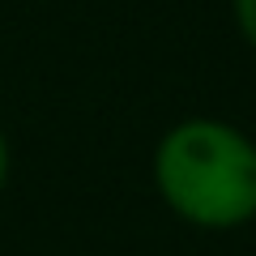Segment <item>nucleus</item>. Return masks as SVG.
<instances>
[{
    "mask_svg": "<svg viewBox=\"0 0 256 256\" xmlns=\"http://www.w3.org/2000/svg\"><path fill=\"white\" fill-rule=\"evenodd\" d=\"M150 180L171 218L192 230L256 222V137L222 116H184L154 141Z\"/></svg>",
    "mask_w": 256,
    "mask_h": 256,
    "instance_id": "1",
    "label": "nucleus"
},
{
    "mask_svg": "<svg viewBox=\"0 0 256 256\" xmlns=\"http://www.w3.org/2000/svg\"><path fill=\"white\" fill-rule=\"evenodd\" d=\"M230 22H235V34L244 38V47L256 56V0H230Z\"/></svg>",
    "mask_w": 256,
    "mask_h": 256,
    "instance_id": "2",
    "label": "nucleus"
},
{
    "mask_svg": "<svg viewBox=\"0 0 256 256\" xmlns=\"http://www.w3.org/2000/svg\"><path fill=\"white\" fill-rule=\"evenodd\" d=\"M9 175H13V146H9V132L0 128V192L9 188Z\"/></svg>",
    "mask_w": 256,
    "mask_h": 256,
    "instance_id": "3",
    "label": "nucleus"
}]
</instances>
